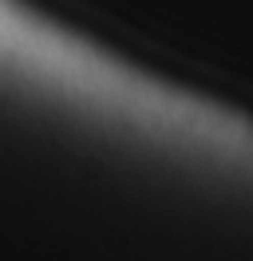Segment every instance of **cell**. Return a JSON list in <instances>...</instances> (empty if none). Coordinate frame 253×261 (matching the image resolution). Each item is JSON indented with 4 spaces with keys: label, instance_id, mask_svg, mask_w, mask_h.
Here are the masks:
<instances>
[{
    "label": "cell",
    "instance_id": "obj_1",
    "mask_svg": "<svg viewBox=\"0 0 253 261\" xmlns=\"http://www.w3.org/2000/svg\"><path fill=\"white\" fill-rule=\"evenodd\" d=\"M52 28L253 123V0H16Z\"/></svg>",
    "mask_w": 253,
    "mask_h": 261
}]
</instances>
